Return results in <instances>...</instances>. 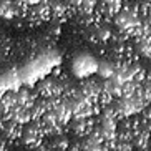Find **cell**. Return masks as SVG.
Listing matches in <instances>:
<instances>
[{
  "label": "cell",
  "mask_w": 151,
  "mask_h": 151,
  "mask_svg": "<svg viewBox=\"0 0 151 151\" xmlns=\"http://www.w3.org/2000/svg\"><path fill=\"white\" fill-rule=\"evenodd\" d=\"M53 90H55V76H47V78H42L35 85L33 95L38 98H48L53 96Z\"/></svg>",
  "instance_id": "3957f363"
},
{
  "label": "cell",
  "mask_w": 151,
  "mask_h": 151,
  "mask_svg": "<svg viewBox=\"0 0 151 151\" xmlns=\"http://www.w3.org/2000/svg\"><path fill=\"white\" fill-rule=\"evenodd\" d=\"M108 151H118V150H108Z\"/></svg>",
  "instance_id": "8fae6325"
},
{
  "label": "cell",
  "mask_w": 151,
  "mask_h": 151,
  "mask_svg": "<svg viewBox=\"0 0 151 151\" xmlns=\"http://www.w3.org/2000/svg\"><path fill=\"white\" fill-rule=\"evenodd\" d=\"M43 131H42V126L38 123V120H32L28 121L27 124H23L22 126V131H20V138H18V141L23 143L25 146L35 148L37 145H40L42 139H43Z\"/></svg>",
  "instance_id": "6da1fadb"
},
{
  "label": "cell",
  "mask_w": 151,
  "mask_h": 151,
  "mask_svg": "<svg viewBox=\"0 0 151 151\" xmlns=\"http://www.w3.org/2000/svg\"><path fill=\"white\" fill-rule=\"evenodd\" d=\"M0 17L5 20H12L17 17V7L14 0H0Z\"/></svg>",
  "instance_id": "ba28073f"
},
{
  "label": "cell",
  "mask_w": 151,
  "mask_h": 151,
  "mask_svg": "<svg viewBox=\"0 0 151 151\" xmlns=\"http://www.w3.org/2000/svg\"><path fill=\"white\" fill-rule=\"evenodd\" d=\"M101 4H105L106 7H110L113 12H118V10L121 9V5H123L124 0H100Z\"/></svg>",
  "instance_id": "30bf717a"
},
{
  "label": "cell",
  "mask_w": 151,
  "mask_h": 151,
  "mask_svg": "<svg viewBox=\"0 0 151 151\" xmlns=\"http://www.w3.org/2000/svg\"><path fill=\"white\" fill-rule=\"evenodd\" d=\"M91 30H93V37H95V42L96 43L98 42L105 43L113 35V32H111V28L108 25H91Z\"/></svg>",
  "instance_id": "9c48e42d"
},
{
  "label": "cell",
  "mask_w": 151,
  "mask_h": 151,
  "mask_svg": "<svg viewBox=\"0 0 151 151\" xmlns=\"http://www.w3.org/2000/svg\"><path fill=\"white\" fill-rule=\"evenodd\" d=\"M73 70H75L76 76L86 78L91 73H95V70H96V60L93 57H88V55H80L73 62Z\"/></svg>",
  "instance_id": "7a4b0ae2"
},
{
  "label": "cell",
  "mask_w": 151,
  "mask_h": 151,
  "mask_svg": "<svg viewBox=\"0 0 151 151\" xmlns=\"http://www.w3.org/2000/svg\"><path fill=\"white\" fill-rule=\"evenodd\" d=\"M48 138H50L48 146L52 148V151H67L68 150V139H70L68 133L60 131V133H55Z\"/></svg>",
  "instance_id": "5b68a950"
},
{
  "label": "cell",
  "mask_w": 151,
  "mask_h": 151,
  "mask_svg": "<svg viewBox=\"0 0 151 151\" xmlns=\"http://www.w3.org/2000/svg\"><path fill=\"white\" fill-rule=\"evenodd\" d=\"M95 73L98 75L100 80H108L113 76L115 73V62L111 60H101V62H96V70Z\"/></svg>",
  "instance_id": "8992f818"
},
{
  "label": "cell",
  "mask_w": 151,
  "mask_h": 151,
  "mask_svg": "<svg viewBox=\"0 0 151 151\" xmlns=\"http://www.w3.org/2000/svg\"><path fill=\"white\" fill-rule=\"evenodd\" d=\"M53 115L57 116V120L63 124V126H67V123L71 120V108H70V100L68 98H62L58 105L53 108Z\"/></svg>",
  "instance_id": "277c9868"
},
{
  "label": "cell",
  "mask_w": 151,
  "mask_h": 151,
  "mask_svg": "<svg viewBox=\"0 0 151 151\" xmlns=\"http://www.w3.org/2000/svg\"><path fill=\"white\" fill-rule=\"evenodd\" d=\"M15 98H17V105H20V106H30L32 101L35 100V95H33V91H32L30 88H20L15 91Z\"/></svg>",
  "instance_id": "52a82bcc"
}]
</instances>
